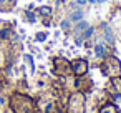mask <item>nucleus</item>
Instances as JSON below:
<instances>
[{
	"instance_id": "f257e3e1",
	"label": "nucleus",
	"mask_w": 121,
	"mask_h": 113,
	"mask_svg": "<svg viewBox=\"0 0 121 113\" xmlns=\"http://www.w3.org/2000/svg\"><path fill=\"white\" fill-rule=\"evenodd\" d=\"M73 68H75V72H76V73L80 75V73L86 72V62H83V60H80V62H75Z\"/></svg>"
},
{
	"instance_id": "f03ea898",
	"label": "nucleus",
	"mask_w": 121,
	"mask_h": 113,
	"mask_svg": "<svg viewBox=\"0 0 121 113\" xmlns=\"http://www.w3.org/2000/svg\"><path fill=\"white\" fill-rule=\"evenodd\" d=\"M83 17H85V12H83V10H76V12H73V14L70 15V20H71V22H80Z\"/></svg>"
},
{
	"instance_id": "7ed1b4c3",
	"label": "nucleus",
	"mask_w": 121,
	"mask_h": 113,
	"mask_svg": "<svg viewBox=\"0 0 121 113\" xmlns=\"http://www.w3.org/2000/svg\"><path fill=\"white\" fill-rule=\"evenodd\" d=\"M95 53H96V57H104V53H106V47H104V45H96Z\"/></svg>"
},
{
	"instance_id": "20e7f679",
	"label": "nucleus",
	"mask_w": 121,
	"mask_h": 113,
	"mask_svg": "<svg viewBox=\"0 0 121 113\" xmlns=\"http://www.w3.org/2000/svg\"><path fill=\"white\" fill-rule=\"evenodd\" d=\"M86 28H88V23H86V22H81V20H80V25L76 27V30L80 32V30H86Z\"/></svg>"
},
{
	"instance_id": "39448f33",
	"label": "nucleus",
	"mask_w": 121,
	"mask_h": 113,
	"mask_svg": "<svg viewBox=\"0 0 121 113\" xmlns=\"http://www.w3.org/2000/svg\"><path fill=\"white\" fill-rule=\"evenodd\" d=\"M93 32H95V30H93V27H88V28L85 30V33H83V37H85V38H88V37H90V35H91Z\"/></svg>"
},
{
	"instance_id": "423d86ee",
	"label": "nucleus",
	"mask_w": 121,
	"mask_h": 113,
	"mask_svg": "<svg viewBox=\"0 0 121 113\" xmlns=\"http://www.w3.org/2000/svg\"><path fill=\"white\" fill-rule=\"evenodd\" d=\"M42 14H45V15H48V14H50V9H48V7H45V9H42Z\"/></svg>"
},
{
	"instance_id": "0eeeda50",
	"label": "nucleus",
	"mask_w": 121,
	"mask_h": 113,
	"mask_svg": "<svg viewBox=\"0 0 121 113\" xmlns=\"http://www.w3.org/2000/svg\"><path fill=\"white\" fill-rule=\"evenodd\" d=\"M86 2H90V4H95V2H96V0H86Z\"/></svg>"
},
{
	"instance_id": "6e6552de",
	"label": "nucleus",
	"mask_w": 121,
	"mask_h": 113,
	"mask_svg": "<svg viewBox=\"0 0 121 113\" xmlns=\"http://www.w3.org/2000/svg\"><path fill=\"white\" fill-rule=\"evenodd\" d=\"M96 2H99V4H103V2H106V0H96Z\"/></svg>"
}]
</instances>
